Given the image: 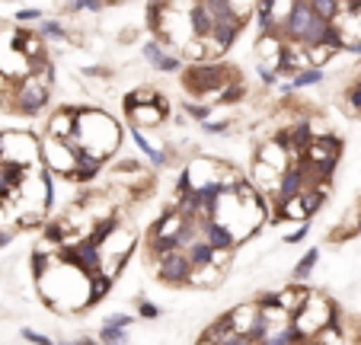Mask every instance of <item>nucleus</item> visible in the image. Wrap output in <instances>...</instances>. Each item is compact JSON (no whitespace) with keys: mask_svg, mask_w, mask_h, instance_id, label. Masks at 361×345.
Listing matches in <instances>:
<instances>
[{"mask_svg":"<svg viewBox=\"0 0 361 345\" xmlns=\"http://www.w3.org/2000/svg\"><path fill=\"white\" fill-rule=\"evenodd\" d=\"M74 345H99V339H96V336H77Z\"/></svg>","mask_w":361,"mask_h":345,"instance_id":"nucleus-41","label":"nucleus"},{"mask_svg":"<svg viewBox=\"0 0 361 345\" xmlns=\"http://www.w3.org/2000/svg\"><path fill=\"white\" fill-rule=\"evenodd\" d=\"M231 336H237V332H233L231 317H227V313H224V317H218L212 326H208V329H204V339H208V342H214V345H224Z\"/></svg>","mask_w":361,"mask_h":345,"instance_id":"nucleus-19","label":"nucleus"},{"mask_svg":"<svg viewBox=\"0 0 361 345\" xmlns=\"http://www.w3.org/2000/svg\"><path fill=\"white\" fill-rule=\"evenodd\" d=\"M71 144L83 147L87 154L99 157V160H109V157L118 154L122 128H118V122L109 112H102L96 106H80V112H77V135Z\"/></svg>","mask_w":361,"mask_h":345,"instance_id":"nucleus-1","label":"nucleus"},{"mask_svg":"<svg viewBox=\"0 0 361 345\" xmlns=\"http://www.w3.org/2000/svg\"><path fill=\"white\" fill-rule=\"evenodd\" d=\"M198 128H202L204 135H212V138H224V135H231L233 131V122L231 119H212V122L198 125Z\"/></svg>","mask_w":361,"mask_h":345,"instance_id":"nucleus-28","label":"nucleus"},{"mask_svg":"<svg viewBox=\"0 0 361 345\" xmlns=\"http://www.w3.org/2000/svg\"><path fill=\"white\" fill-rule=\"evenodd\" d=\"M304 345H314V342H304Z\"/></svg>","mask_w":361,"mask_h":345,"instance_id":"nucleus-44","label":"nucleus"},{"mask_svg":"<svg viewBox=\"0 0 361 345\" xmlns=\"http://www.w3.org/2000/svg\"><path fill=\"white\" fill-rule=\"evenodd\" d=\"M256 77H259L262 87H279V83H281V77L275 74V68H269V64H259V61H256Z\"/></svg>","mask_w":361,"mask_h":345,"instance_id":"nucleus-33","label":"nucleus"},{"mask_svg":"<svg viewBox=\"0 0 361 345\" xmlns=\"http://www.w3.org/2000/svg\"><path fill=\"white\" fill-rule=\"evenodd\" d=\"M345 54H355V58H361V39H345V48H342Z\"/></svg>","mask_w":361,"mask_h":345,"instance_id":"nucleus-39","label":"nucleus"},{"mask_svg":"<svg viewBox=\"0 0 361 345\" xmlns=\"http://www.w3.org/2000/svg\"><path fill=\"white\" fill-rule=\"evenodd\" d=\"M20 336L26 339V342H32V345H58L51 336H45V332H39V329H29V326L26 329H20Z\"/></svg>","mask_w":361,"mask_h":345,"instance_id":"nucleus-36","label":"nucleus"},{"mask_svg":"<svg viewBox=\"0 0 361 345\" xmlns=\"http://www.w3.org/2000/svg\"><path fill=\"white\" fill-rule=\"evenodd\" d=\"M135 313H109V317H102V326H116V329H131L135 326Z\"/></svg>","mask_w":361,"mask_h":345,"instance_id":"nucleus-30","label":"nucleus"},{"mask_svg":"<svg viewBox=\"0 0 361 345\" xmlns=\"http://www.w3.org/2000/svg\"><path fill=\"white\" fill-rule=\"evenodd\" d=\"M326 195H329V186H310V189L300 195V205H304L307 221H314V217L323 211V205H326Z\"/></svg>","mask_w":361,"mask_h":345,"instance_id":"nucleus-14","label":"nucleus"},{"mask_svg":"<svg viewBox=\"0 0 361 345\" xmlns=\"http://www.w3.org/2000/svg\"><path fill=\"white\" fill-rule=\"evenodd\" d=\"M304 192H307V173L298 167V163H291V167L281 173V179H279V189H275V195H272V208L275 211L285 208L288 202L300 198Z\"/></svg>","mask_w":361,"mask_h":345,"instance_id":"nucleus-6","label":"nucleus"},{"mask_svg":"<svg viewBox=\"0 0 361 345\" xmlns=\"http://www.w3.org/2000/svg\"><path fill=\"white\" fill-rule=\"evenodd\" d=\"M212 112L214 106L212 102H195V99H183V115L189 119V122L195 125H204V122H212Z\"/></svg>","mask_w":361,"mask_h":345,"instance_id":"nucleus-18","label":"nucleus"},{"mask_svg":"<svg viewBox=\"0 0 361 345\" xmlns=\"http://www.w3.org/2000/svg\"><path fill=\"white\" fill-rule=\"evenodd\" d=\"M192 262L185 253H170V256H164L157 262V278L164 284H170V288H189L192 282Z\"/></svg>","mask_w":361,"mask_h":345,"instance_id":"nucleus-5","label":"nucleus"},{"mask_svg":"<svg viewBox=\"0 0 361 345\" xmlns=\"http://www.w3.org/2000/svg\"><path fill=\"white\" fill-rule=\"evenodd\" d=\"M243 96H246V83L237 80V83H231V87L221 90V93L212 99V106H231V102H240Z\"/></svg>","mask_w":361,"mask_h":345,"instance_id":"nucleus-22","label":"nucleus"},{"mask_svg":"<svg viewBox=\"0 0 361 345\" xmlns=\"http://www.w3.org/2000/svg\"><path fill=\"white\" fill-rule=\"evenodd\" d=\"M135 317H141V320H160V317H164V307H157L154 301H147V298H137L135 301Z\"/></svg>","mask_w":361,"mask_h":345,"instance_id":"nucleus-27","label":"nucleus"},{"mask_svg":"<svg viewBox=\"0 0 361 345\" xmlns=\"http://www.w3.org/2000/svg\"><path fill=\"white\" fill-rule=\"evenodd\" d=\"M202 240L208 246H214L218 253H233L240 246L237 234H233V230L227 227L224 221H204L202 224Z\"/></svg>","mask_w":361,"mask_h":345,"instance_id":"nucleus-8","label":"nucleus"},{"mask_svg":"<svg viewBox=\"0 0 361 345\" xmlns=\"http://www.w3.org/2000/svg\"><path fill=\"white\" fill-rule=\"evenodd\" d=\"M58 345H74V342H68V339H58Z\"/></svg>","mask_w":361,"mask_h":345,"instance_id":"nucleus-43","label":"nucleus"},{"mask_svg":"<svg viewBox=\"0 0 361 345\" xmlns=\"http://www.w3.org/2000/svg\"><path fill=\"white\" fill-rule=\"evenodd\" d=\"M13 237H16L13 227H0V250H7V246L13 243Z\"/></svg>","mask_w":361,"mask_h":345,"instance_id":"nucleus-37","label":"nucleus"},{"mask_svg":"<svg viewBox=\"0 0 361 345\" xmlns=\"http://www.w3.org/2000/svg\"><path fill=\"white\" fill-rule=\"evenodd\" d=\"M0 163L23 169L42 167V141L32 131H20V128L0 131Z\"/></svg>","mask_w":361,"mask_h":345,"instance_id":"nucleus-3","label":"nucleus"},{"mask_svg":"<svg viewBox=\"0 0 361 345\" xmlns=\"http://www.w3.org/2000/svg\"><path fill=\"white\" fill-rule=\"evenodd\" d=\"M112 284H116V278L102 275V272H99V275H93V278H90V298H93V304H99V301L112 291Z\"/></svg>","mask_w":361,"mask_h":345,"instance_id":"nucleus-26","label":"nucleus"},{"mask_svg":"<svg viewBox=\"0 0 361 345\" xmlns=\"http://www.w3.org/2000/svg\"><path fill=\"white\" fill-rule=\"evenodd\" d=\"M310 7H314V13L320 16V20H326V23H336L339 20V13H342L339 0H310Z\"/></svg>","mask_w":361,"mask_h":345,"instance_id":"nucleus-24","label":"nucleus"},{"mask_svg":"<svg viewBox=\"0 0 361 345\" xmlns=\"http://www.w3.org/2000/svg\"><path fill=\"white\" fill-rule=\"evenodd\" d=\"M198 345H214V342H208V339H204V336H202V339H198Z\"/></svg>","mask_w":361,"mask_h":345,"instance_id":"nucleus-42","label":"nucleus"},{"mask_svg":"<svg viewBox=\"0 0 361 345\" xmlns=\"http://www.w3.org/2000/svg\"><path fill=\"white\" fill-rule=\"evenodd\" d=\"M243 80L240 77V68L224 61H204V64H185L183 71V87L192 99H208L212 102L214 96L221 93L224 87Z\"/></svg>","mask_w":361,"mask_h":345,"instance_id":"nucleus-2","label":"nucleus"},{"mask_svg":"<svg viewBox=\"0 0 361 345\" xmlns=\"http://www.w3.org/2000/svg\"><path fill=\"white\" fill-rule=\"evenodd\" d=\"M77 112L80 106H58L48 119V128H45V138H55V141H74L77 135Z\"/></svg>","mask_w":361,"mask_h":345,"instance_id":"nucleus-7","label":"nucleus"},{"mask_svg":"<svg viewBox=\"0 0 361 345\" xmlns=\"http://www.w3.org/2000/svg\"><path fill=\"white\" fill-rule=\"evenodd\" d=\"M55 262H58V256H55V253H48L45 246H35V250L29 253V269H32V278H35V284H39L42 278L48 275V272L55 269Z\"/></svg>","mask_w":361,"mask_h":345,"instance_id":"nucleus-12","label":"nucleus"},{"mask_svg":"<svg viewBox=\"0 0 361 345\" xmlns=\"http://www.w3.org/2000/svg\"><path fill=\"white\" fill-rule=\"evenodd\" d=\"M307 237H310V221H307V224H298L291 234H285V237H281V243H285V246H298V243H304Z\"/></svg>","mask_w":361,"mask_h":345,"instance_id":"nucleus-31","label":"nucleus"},{"mask_svg":"<svg viewBox=\"0 0 361 345\" xmlns=\"http://www.w3.org/2000/svg\"><path fill=\"white\" fill-rule=\"evenodd\" d=\"M275 90H279V96H281V99H291V96L298 93V90H294V83H291V80H281V83H279V87H275Z\"/></svg>","mask_w":361,"mask_h":345,"instance_id":"nucleus-38","label":"nucleus"},{"mask_svg":"<svg viewBox=\"0 0 361 345\" xmlns=\"http://www.w3.org/2000/svg\"><path fill=\"white\" fill-rule=\"evenodd\" d=\"M68 13H106V4L99 0H77V4H68Z\"/></svg>","mask_w":361,"mask_h":345,"instance_id":"nucleus-29","label":"nucleus"},{"mask_svg":"<svg viewBox=\"0 0 361 345\" xmlns=\"http://www.w3.org/2000/svg\"><path fill=\"white\" fill-rule=\"evenodd\" d=\"M317 265H320V250H317V246H310V250L298 259V265L291 269V284H307V278L314 275Z\"/></svg>","mask_w":361,"mask_h":345,"instance_id":"nucleus-13","label":"nucleus"},{"mask_svg":"<svg viewBox=\"0 0 361 345\" xmlns=\"http://www.w3.org/2000/svg\"><path fill=\"white\" fill-rule=\"evenodd\" d=\"M221 278H224V272L214 269V265H208V269H195L192 272L189 288H218Z\"/></svg>","mask_w":361,"mask_h":345,"instance_id":"nucleus-21","label":"nucleus"},{"mask_svg":"<svg viewBox=\"0 0 361 345\" xmlns=\"http://www.w3.org/2000/svg\"><path fill=\"white\" fill-rule=\"evenodd\" d=\"M13 20L16 23H20V26H26V23H35V20H45V10H42V7H23V10H16V13H13Z\"/></svg>","mask_w":361,"mask_h":345,"instance_id":"nucleus-32","label":"nucleus"},{"mask_svg":"<svg viewBox=\"0 0 361 345\" xmlns=\"http://www.w3.org/2000/svg\"><path fill=\"white\" fill-rule=\"evenodd\" d=\"M102 167H106V160H99V157L87 154L83 147H77V167H74V173L68 176V183L90 186V183H93V179L102 173Z\"/></svg>","mask_w":361,"mask_h":345,"instance_id":"nucleus-9","label":"nucleus"},{"mask_svg":"<svg viewBox=\"0 0 361 345\" xmlns=\"http://www.w3.org/2000/svg\"><path fill=\"white\" fill-rule=\"evenodd\" d=\"M185 256H189L192 269H208V265H214V259H218V250H214V246H208L204 240H198V243L192 246Z\"/></svg>","mask_w":361,"mask_h":345,"instance_id":"nucleus-17","label":"nucleus"},{"mask_svg":"<svg viewBox=\"0 0 361 345\" xmlns=\"http://www.w3.org/2000/svg\"><path fill=\"white\" fill-rule=\"evenodd\" d=\"M224 345H256V342H252L250 336H231V339H227Z\"/></svg>","mask_w":361,"mask_h":345,"instance_id":"nucleus-40","label":"nucleus"},{"mask_svg":"<svg viewBox=\"0 0 361 345\" xmlns=\"http://www.w3.org/2000/svg\"><path fill=\"white\" fill-rule=\"evenodd\" d=\"M51 106V87H48L42 77H29V80L16 83L13 96H10V109L20 115H42L45 109Z\"/></svg>","mask_w":361,"mask_h":345,"instance_id":"nucleus-4","label":"nucleus"},{"mask_svg":"<svg viewBox=\"0 0 361 345\" xmlns=\"http://www.w3.org/2000/svg\"><path fill=\"white\" fill-rule=\"evenodd\" d=\"M256 163L275 169V173H285V169L291 167V157H288V150H281L275 141H266L262 147H256Z\"/></svg>","mask_w":361,"mask_h":345,"instance_id":"nucleus-11","label":"nucleus"},{"mask_svg":"<svg viewBox=\"0 0 361 345\" xmlns=\"http://www.w3.org/2000/svg\"><path fill=\"white\" fill-rule=\"evenodd\" d=\"M131 119V125L135 128H157V125H164L166 122V112L164 109H157V106H144V109H137V112H131L128 115Z\"/></svg>","mask_w":361,"mask_h":345,"instance_id":"nucleus-15","label":"nucleus"},{"mask_svg":"<svg viewBox=\"0 0 361 345\" xmlns=\"http://www.w3.org/2000/svg\"><path fill=\"white\" fill-rule=\"evenodd\" d=\"M96 339H99V345H128L131 332L128 329H116V326H99Z\"/></svg>","mask_w":361,"mask_h":345,"instance_id":"nucleus-25","label":"nucleus"},{"mask_svg":"<svg viewBox=\"0 0 361 345\" xmlns=\"http://www.w3.org/2000/svg\"><path fill=\"white\" fill-rule=\"evenodd\" d=\"M227 317H231V326L237 336H250L252 329H256V323H259V310H256V304H237L227 310Z\"/></svg>","mask_w":361,"mask_h":345,"instance_id":"nucleus-10","label":"nucleus"},{"mask_svg":"<svg viewBox=\"0 0 361 345\" xmlns=\"http://www.w3.org/2000/svg\"><path fill=\"white\" fill-rule=\"evenodd\" d=\"M35 32H39L42 39H55V42H71V39H74V35H71V29L64 26L61 20H42Z\"/></svg>","mask_w":361,"mask_h":345,"instance_id":"nucleus-20","label":"nucleus"},{"mask_svg":"<svg viewBox=\"0 0 361 345\" xmlns=\"http://www.w3.org/2000/svg\"><path fill=\"white\" fill-rule=\"evenodd\" d=\"M307 61H310V68L323 71V64L333 61V52H329V48H310V52H307Z\"/></svg>","mask_w":361,"mask_h":345,"instance_id":"nucleus-34","label":"nucleus"},{"mask_svg":"<svg viewBox=\"0 0 361 345\" xmlns=\"http://www.w3.org/2000/svg\"><path fill=\"white\" fill-rule=\"evenodd\" d=\"M326 80V74H323L320 68H307V71H300V74H294L291 77V83H294V90H307V87H320V83Z\"/></svg>","mask_w":361,"mask_h":345,"instance_id":"nucleus-23","label":"nucleus"},{"mask_svg":"<svg viewBox=\"0 0 361 345\" xmlns=\"http://www.w3.org/2000/svg\"><path fill=\"white\" fill-rule=\"evenodd\" d=\"M170 54H173V52H170V48H166L160 39H147V42L141 45V58L150 64V68H154V74H157L160 64H164L166 58H170Z\"/></svg>","mask_w":361,"mask_h":345,"instance_id":"nucleus-16","label":"nucleus"},{"mask_svg":"<svg viewBox=\"0 0 361 345\" xmlns=\"http://www.w3.org/2000/svg\"><path fill=\"white\" fill-rule=\"evenodd\" d=\"M112 173H116V176H125V173H135V176H144V167L135 160V157H128V160H118Z\"/></svg>","mask_w":361,"mask_h":345,"instance_id":"nucleus-35","label":"nucleus"}]
</instances>
